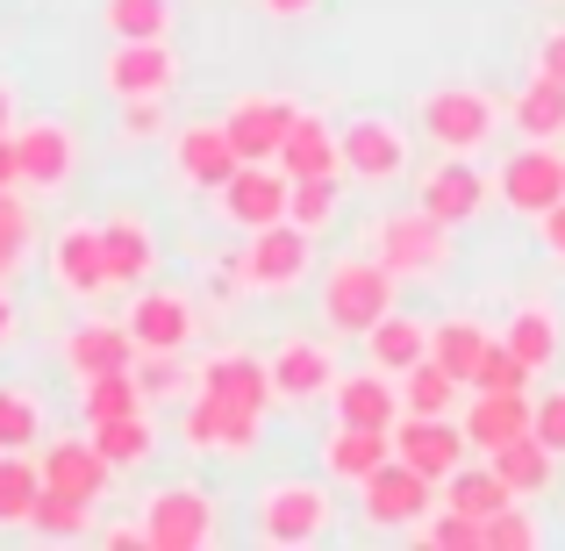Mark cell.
<instances>
[{
  "label": "cell",
  "instance_id": "1",
  "mask_svg": "<svg viewBox=\"0 0 565 551\" xmlns=\"http://www.w3.org/2000/svg\"><path fill=\"white\" fill-rule=\"evenodd\" d=\"M394 287H401V279L386 273L373 251H365V258H337L330 273H322V294H316V301H322V330L359 337V345H365V330L394 308Z\"/></svg>",
  "mask_w": 565,
  "mask_h": 551
},
{
  "label": "cell",
  "instance_id": "2",
  "mask_svg": "<svg viewBox=\"0 0 565 551\" xmlns=\"http://www.w3.org/2000/svg\"><path fill=\"white\" fill-rule=\"evenodd\" d=\"M451 222H437L429 208H394L373 222V258L394 279H444L451 273Z\"/></svg>",
  "mask_w": 565,
  "mask_h": 551
},
{
  "label": "cell",
  "instance_id": "3",
  "mask_svg": "<svg viewBox=\"0 0 565 551\" xmlns=\"http://www.w3.org/2000/svg\"><path fill=\"white\" fill-rule=\"evenodd\" d=\"M308 273H316V230H301L294 215L250 230L244 258H236V279H244L250 294H301Z\"/></svg>",
  "mask_w": 565,
  "mask_h": 551
},
{
  "label": "cell",
  "instance_id": "4",
  "mask_svg": "<svg viewBox=\"0 0 565 551\" xmlns=\"http://www.w3.org/2000/svg\"><path fill=\"white\" fill-rule=\"evenodd\" d=\"M415 115H423V137L451 158H480L501 129V100L480 94V86H429Z\"/></svg>",
  "mask_w": 565,
  "mask_h": 551
},
{
  "label": "cell",
  "instance_id": "5",
  "mask_svg": "<svg viewBox=\"0 0 565 551\" xmlns=\"http://www.w3.org/2000/svg\"><path fill=\"white\" fill-rule=\"evenodd\" d=\"M330 516H337V501L322 480H273L250 501V523H258L265 544H322L330 538Z\"/></svg>",
  "mask_w": 565,
  "mask_h": 551
},
{
  "label": "cell",
  "instance_id": "6",
  "mask_svg": "<svg viewBox=\"0 0 565 551\" xmlns=\"http://www.w3.org/2000/svg\"><path fill=\"white\" fill-rule=\"evenodd\" d=\"M437 509V480H423L415 466H401V458H386L373 480H359V523L380 530V538H394V530H423V516Z\"/></svg>",
  "mask_w": 565,
  "mask_h": 551
},
{
  "label": "cell",
  "instance_id": "7",
  "mask_svg": "<svg viewBox=\"0 0 565 551\" xmlns=\"http://www.w3.org/2000/svg\"><path fill=\"white\" fill-rule=\"evenodd\" d=\"M143 538L151 551H207L215 544V495L193 480H172L143 501Z\"/></svg>",
  "mask_w": 565,
  "mask_h": 551
},
{
  "label": "cell",
  "instance_id": "8",
  "mask_svg": "<svg viewBox=\"0 0 565 551\" xmlns=\"http://www.w3.org/2000/svg\"><path fill=\"white\" fill-rule=\"evenodd\" d=\"M180 437H186V452L250 458V452L265 444V409H236V401H215V394H186Z\"/></svg>",
  "mask_w": 565,
  "mask_h": 551
},
{
  "label": "cell",
  "instance_id": "9",
  "mask_svg": "<svg viewBox=\"0 0 565 551\" xmlns=\"http://www.w3.org/2000/svg\"><path fill=\"white\" fill-rule=\"evenodd\" d=\"M14 158H22V193H65L79 172V129L57 115H29L14 123Z\"/></svg>",
  "mask_w": 565,
  "mask_h": 551
},
{
  "label": "cell",
  "instance_id": "10",
  "mask_svg": "<svg viewBox=\"0 0 565 551\" xmlns=\"http://www.w3.org/2000/svg\"><path fill=\"white\" fill-rule=\"evenodd\" d=\"M287 201H294V180H287V166H273V158H265V166H236L230 180L215 187V215L230 222V230H265V222H279L287 215Z\"/></svg>",
  "mask_w": 565,
  "mask_h": 551
},
{
  "label": "cell",
  "instance_id": "11",
  "mask_svg": "<svg viewBox=\"0 0 565 551\" xmlns=\"http://www.w3.org/2000/svg\"><path fill=\"white\" fill-rule=\"evenodd\" d=\"M501 201L515 208V215H552V208L565 201V151H552V144H515V158H501Z\"/></svg>",
  "mask_w": 565,
  "mask_h": 551
},
{
  "label": "cell",
  "instance_id": "12",
  "mask_svg": "<svg viewBox=\"0 0 565 551\" xmlns=\"http://www.w3.org/2000/svg\"><path fill=\"white\" fill-rule=\"evenodd\" d=\"M172 80H180V51L166 36H137V43H115L108 65H100V86L115 100H166Z\"/></svg>",
  "mask_w": 565,
  "mask_h": 551
},
{
  "label": "cell",
  "instance_id": "13",
  "mask_svg": "<svg viewBox=\"0 0 565 551\" xmlns=\"http://www.w3.org/2000/svg\"><path fill=\"white\" fill-rule=\"evenodd\" d=\"M466 423H458V415H401L394 423V458L401 466H415L423 473V480H451L458 466H466Z\"/></svg>",
  "mask_w": 565,
  "mask_h": 551
},
{
  "label": "cell",
  "instance_id": "14",
  "mask_svg": "<svg viewBox=\"0 0 565 551\" xmlns=\"http://www.w3.org/2000/svg\"><path fill=\"white\" fill-rule=\"evenodd\" d=\"M294 123H301V108H294L287 94H236L230 115H222V129H230V144H236V158H250V166H265V158L279 166V144H287Z\"/></svg>",
  "mask_w": 565,
  "mask_h": 551
},
{
  "label": "cell",
  "instance_id": "15",
  "mask_svg": "<svg viewBox=\"0 0 565 551\" xmlns=\"http://www.w3.org/2000/svg\"><path fill=\"white\" fill-rule=\"evenodd\" d=\"M51 265V287L72 294V301H100L108 294V258H100V222H65L43 251Z\"/></svg>",
  "mask_w": 565,
  "mask_h": 551
},
{
  "label": "cell",
  "instance_id": "16",
  "mask_svg": "<svg viewBox=\"0 0 565 551\" xmlns=\"http://www.w3.org/2000/svg\"><path fill=\"white\" fill-rule=\"evenodd\" d=\"M265 365H273V401H287V409H308L337 386V359L322 337H279Z\"/></svg>",
  "mask_w": 565,
  "mask_h": 551
},
{
  "label": "cell",
  "instance_id": "17",
  "mask_svg": "<svg viewBox=\"0 0 565 551\" xmlns=\"http://www.w3.org/2000/svg\"><path fill=\"white\" fill-rule=\"evenodd\" d=\"M129 337H137V351H186L193 330H201V308H193V294L180 287H137V301H129Z\"/></svg>",
  "mask_w": 565,
  "mask_h": 551
},
{
  "label": "cell",
  "instance_id": "18",
  "mask_svg": "<svg viewBox=\"0 0 565 551\" xmlns=\"http://www.w3.org/2000/svg\"><path fill=\"white\" fill-rule=\"evenodd\" d=\"M344 172L365 187H386L408 172V129L386 115H351L344 123Z\"/></svg>",
  "mask_w": 565,
  "mask_h": 551
},
{
  "label": "cell",
  "instance_id": "19",
  "mask_svg": "<svg viewBox=\"0 0 565 551\" xmlns=\"http://www.w3.org/2000/svg\"><path fill=\"white\" fill-rule=\"evenodd\" d=\"M193 394H215V401H236V409H273V365L244 345H222L193 365Z\"/></svg>",
  "mask_w": 565,
  "mask_h": 551
},
{
  "label": "cell",
  "instance_id": "20",
  "mask_svg": "<svg viewBox=\"0 0 565 551\" xmlns=\"http://www.w3.org/2000/svg\"><path fill=\"white\" fill-rule=\"evenodd\" d=\"M100 258H108V287H151L158 230L137 208H115V215H100Z\"/></svg>",
  "mask_w": 565,
  "mask_h": 551
},
{
  "label": "cell",
  "instance_id": "21",
  "mask_svg": "<svg viewBox=\"0 0 565 551\" xmlns=\"http://www.w3.org/2000/svg\"><path fill=\"white\" fill-rule=\"evenodd\" d=\"M487 172L472 166V158H451L444 151V166L423 172V193H415V208H429L437 222H451V230H466L472 215H487Z\"/></svg>",
  "mask_w": 565,
  "mask_h": 551
},
{
  "label": "cell",
  "instance_id": "22",
  "mask_svg": "<svg viewBox=\"0 0 565 551\" xmlns=\"http://www.w3.org/2000/svg\"><path fill=\"white\" fill-rule=\"evenodd\" d=\"M236 166H244V158H236V144H230L222 123H180V137H172V180L180 187L215 193Z\"/></svg>",
  "mask_w": 565,
  "mask_h": 551
},
{
  "label": "cell",
  "instance_id": "23",
  "mask_svg": "<svg viewBox=\"0 0 565 551\" xmlns=\"http://www.w3.org/2000/svg\"><path fill=\"white\" fill-rule=\"evenodd\" d=\"M57 359H65L72 380H94V372H122V365H137V337H129V322L86 316L79 330H65Z\"/></svg>",
  "mask_w": 565,
  "mask_h": 551
},
{
  "label": "cell",
  "instance_id": "24",
  "mask_svg": "<svg viewBox=\"0 0 565 551\" xmlns=\"http://www.w3.org/2000/svg\"><path fill=\"white\" fill-rule=\"evenodd\" d=\"M36 466H43V487H65L79 501H100L115 480V466L100 458L94 437H57V444H36Z\"/></svg>",
  "mask_w": 565,
  "mask_h": 551
},
{
  "label": "cell",
  "instance_id": "25",
  "mask_svg": "<svg viewBox=\"0 0 565 551\" xmlns=\"http://www.w3.org/2000/svg\"><path fill=\"white\" fill-rule=\"evenodd\" d=\"M330 409H337V423L394 430V423H401V386H394V372H380V365H365V372H337Z\"/></svg>",
  "mask_w": 565,
  "mask_h": 551
},
{
  "label": "cell",
  "instance_id": "26",
  "mask_svg": "<svg viewBox=\"0 0 565 551\" xmlns=\"http://www.w3.org/2000/svg\"><path fill=\"white\" fill-rule=\"evenodd\" d=\"M394 458V430H359V423H330V437H322V473H330L337 487H359L373 480V473Z\"/></svg>",
  "mask_w": 565,
  "mask_h": 551
},
{
  "label": "cell",
  "instance_id": "27",
  "mask_svg": "<svg viewBox=\"0 0 565 551\" xmlns=\"http://www.w3.org/2000/svg\"><path fill=\"white\" fill-rule=\"evenodd\" d=\"M279 166H287V180H322V172H344V129L301 108V123H294L287 144H279Z\"/></svg>",
  "mask_w": 565,
  "mask_h": 551
},
{
  "label": "cell",
  "instance_id": "28",
  "mask_svg": "<svg viewBox=\"0 0 565 551\" xmlns=\"http://www.w3.org/2000/svg\"><path fill=\"white\" fill-rule=\"evenodd\" d=\"M501 345H509L530 372H552V365H558V351H565V322H558V308H552V301H523V308L509 316V330H501Z\"/></svg>",
  "mask_w": 565,
  "mask_h": 551
},
{
  "label": "cell",
  "instance_id": "29",
  "mask_svg": "<svg viewBox=\"0 0 565 551\" xmlns=\"http://www.w3.org/2000/svg\"><path fill=\"white\" fill-rule=\"evenodd\" d=\"M429 359V322L423 316H401V308H386V316L365 330V365H380V372H408V365H423Z\"/></svg>",
  "mask_w": 565,
  "mask_h": 551
},
{
  "label": "cell",
  "instance_id": "30",
  "mask_svg": "<svg viewBox=\"0 0 565 551\" xmlns=\"http://www.w3.org/2000/svg\"><path fill=\"white\" fill-rule=\"evenodd\" d=\"M458 423H466L472 452H494V444H509V437L530 430V394H487V386H472V401H466Z\"/></svg>",
  "mask_w": 565,
  "mask_h": 551
},
{
  "label": "cell",
  "instance_id": "31",
  "mask_svg": "<svg viewBox=\"0 0 565 551\" xmlns=\"http://www.w3.org/2000/svg\"><path fill=\"white\" fill-rule=\"evenodd\" d=\"M487 466L509 480V495H523V501H537L544 487H552V473H558V452L537 437V430H523V437H509V444H494L487 452Z\"/></svg>",
  "mask_w": 565,
  "mask_h": 551
},
{
  "label": "cell",
  "instance_id": "32",
  "mask_svg": "<svg viewBox=\"0 0 565 551\" xmlns=\"http://www.w3.org/2000/svg\"><path fill=\"white\" fill-rule=\"evenodd\" d=\"M494 345H501V337L487 330L480 316H444V322H429V359L451 365L466 386L480 380V365H487V351H494Z\"/></svg>",
  "mask_w": 565,
  "mask_h": 551
},
{
  "label": "cell",
  "instance_id": "33",
  "mask_svg": "<svg viewBox=\"0 0 565 551\" xmlns=\"http://www.w3.org/2000/svg\"><path fill=\"white\" fill-rule=\"evenodd\" d=\"M509 129L530 144H558L565 137V86L552 80V72H530L523 94L509 100Z\"/></svg>",
  "mask_w": 565,
  "mask_h": 551
},
{
  "label": "cell",
  "instance_id": "34",
  "mask_svg": "<svg viewBox=\"0 0 565 551\" xmlns=\"http://www.w3.org/2000/svg\"><path fill=\"white\" fill-rule=\"evenodd\" d=\"M86 437L100 444V458H108L115 473H143L158 458V430H151V415H143V409L108 415V423H86Z\"/></svg>",
  "mask_w": 565,
  "mask_h": 551
},
{
  "label": "cell",
  "instance_id": "35",
  "mask_svg": "<svg viewBox=\"0 0 565 551\" xmlns=\"http://www.w3.org/2000/svg\"><path fill=\"white\" fill-rule=\"evenodd\" d=\"M458 401H466V380H458L451 365L423 359V365L401 372V415H451Z\"/></svg>",
  "mask_w": 565,
  "mask_h": 551
},
{
  "label": "cell",
  "instance_id": "36",
  "mask_svg": "<svg viewBox=\"0 0 565 551\" xmlns=\"http://www.w3.org/2000/svg\"><path fill=\"white\" fill-rule=\"evenodd\" d=\"M43 495V466L36 452H0V530H29Z\"/></svg>",
  "mask_w": 565,
  "mask_h": 551
},
{
  "label": "cell",
  "instance_id": "37",
  "mask_svg": "<svg viewBox=\"0 0 565 551\" xmlns=\"http://www.w3.org/2000/svg\"><path fill=\"white\" fill-rule=\"evenodd\" d=\"M36 251V208L22 187H0V287H14V273Z\"/></svg>",
  "mask_w": 565,
  "mask_h": 551
},
{
  "label": "cell",
  "instance_id": "38",
  "mask_svg": "<svg viewBox=\"0 0 565 551\" xmlns=\"http://www.w3.org/2000/svg\"><path fill=\"white\" fill-rule=\"evenodd\" d=\"M437 495L444 501H451V509H466V516H480V523H487V516H494V509H509V480H501V473L494 466H472V458H466V466H458L451 473V480H444L437 487Z\"/></svg>",
  "mask_w": 565,
  "mask_h": 551
},
{
  "label": "cell",
  "instance_id": "39",
  "mask_svg": "<svg viewBox=\"0 0 565 551\" xmlns=\"http://www.w3.org/2000/svg\"><path fill=\"white\" fill-rule=\"evenodd\" d=\"M29 530H36V538H51V544H79L86 530H94V501L65 495V487H43V495H36V516H29Z\"/></svg>",
  "mask_w": 565,
  "mask_h": 551
},
{
  "label": "cell",
  "instance_id": "40",
  "mask_svg": "<svg viewBox=\"0 0 565 551\" xmlns=\"http://www.w3.org/2000/svg\"><path fill=\"white\" fill-rule=\"evenodd\" d=\"M100 29H108L115 43L166 36L172 29V0H100Z\"/></svg>",
  "mask_w": 565,
  "mask_h": 551
},
{
  "label": "cell",
  "instance_id": "41",
  "mask_svg": "<svg viewBox=\"0 0 565 551\" xmlns=\"http://www.w3.org/2000/svg\"><path fill=\"white\" fill-rule=\"evenodd\" d=\"M79 409H86V423H108V415H129V409H143V386H137V372H94V380H79Z\"/></svg>",
  "mask_w": 565,
  "mask_h": 551
},
{
  "label": "cell",
  "instance_id": "42",
  "mask_svg": "<svg viewBox=\"0 0 565 551\" xmlns=\"http://www.w3.org/2000/svg\"><path fill=\"white\" fill-rule=\"evenodd\" d=\"M43 444V401L29 386H0V452H36Z\"/></svg>",
  "mask_w": 565,
  "mask_h": 551
},
{
  "label": "cell",
  "instance_id": "43",
  "mask_svg": "<svg viewBox=\"0 0 565 551\" xmlns=\"http://www.w3.org/2000/svg\"><path fill=\"white\" fill-rule=\"evenodd\" d=\"M137 386H143V401H180L193 394V372H186V351H137Z\"/></svg>",
  "mask_w": 565,
  "mask_h": 551
},
{
  "label": "cell",
  "instance_id": "44",
  "mask_svg": "<svg viewBox=\"0 0 565 551\" xmlns=\"http://www.w3.org/2000/svg\"><path fill=\"white\" fill-rule=\"evenodd\" d=\"M423 544H437V551H487L480 538V516H466V509H451V501L437 495V509L423 516V530H415Z\"/></svg>",
  "mask_w": 565,
  "mask_h": 551
},
{
  "label": "cell",
  "instance_id": "45",
  "mask_svg": "<svg viewBox=\"0 0 565 551\" xmlns=\"http://www.w3.org/2000/svg\"><path fill=\"white\" fill-rule=\"evenodd\" d=\"M480 538H487V551H537L544 530H537V516H530V501L515 495L509 509H494V516L480 523Z\"/></svg>",
  "mask_w": 565,
  "mask_h": 551
},
{
  "label": "cell",
  "instance_id": "46",
  "mask_svg": "<svg viewBox=\"0 0 565 551\" xmlns=\"http://www.w3.org/2000/svg\"><path fill=\"white\" fill-rule=\"evenodd\" d=\"M337 187H344V172H322V180H294V201H287V215L301 222V230H330L337 222Z\"/></svg>",
  "mask_w": 565,
  "mask_h": 551
},
{
  "label": "cell",
  "instance_id": "47",
  "mask_svg": "<svg viewBox=\"0 0 565 551\" xmlns=\"http://www.w3.org/2000/svg\"><path fill=\"white\" fill-rule=\"evenodd\" d=\"M530 380H537V372H530L523 359H515L509 345H494V351H487V365H480V380H472V386H487V394H530Z\"/></svg>",
  "mask_w": 565,
  "mask_h": 551
},
{
  "label": "cell",
  "instance_id": "48",
  "mask_svg": "<svg viewBox=\"0 0 565 551\" xmlns=\"http://www.w3.org/2000/svg\"><path fill=\"white\" fill-rule=\"evenodd\" d=\"M115 129H122L129 144H158L166 137V100H115Z\"/></svg>",
  "mask_w": 565,
  "mask_h": 551
},
{
  "label": "cell",
  "instance_id": "49",
  "mask_svg": "<svg viewBox=\"0 0 565 551\" xmlns=\"http://www.w3.org/2000/svg\"><path fill=\"white\" fill-rule=\"evenodd\" d=\"M530 430H537V437L565 458V386H544V394H530Z\"/></svg>",
  "mask_w": 565,
  "mask_h": 551
},
{
  "label": "cell",
  "instance_id": "50",
  "mask_svg": "<svg viewBox=\"0 0 565 551\" xmlns=\"http://www.w3.org/2000/svg\"><path fill=\"white\" fill-rule=\"evenodd\" d=\"M537 72H552V80L565 86V22H558V29H544V43H537Z\"/></svg>",
  "mask_w": 565,
  "mask_h": 551
},
{
  "label": "cell",
  "instance_id": "51",
  "mask_svg": "<svg viewBox=\"0 0 565 551\" xmlns=\"http://www.w3.org/2000/svg\"><path fill=\"white\" fill-rule=\"evenodd\" d=\"M537 236H544V251H552V258L565 265V201L552 208V215H537Z\"/></svg>",
  "mask_w": 565,
  "mask_h": 551
},
{
  "label": "cell",
  "instance_id": "52",
  "mask_svg": "<svg viewBox=\"0 0 565 551\" xmlns=\"http://www.w3.org/2000/svg\"><path fill=\"white\" fill-rule=\"evenodd\" d=\"M100 544H108V551H151L143 523H115V530H100Z\"/></svg>",
  "mask_w": 565,
  "mask_h": 551
},
{
  "label": "cell",
  "instance_id": "53",
  "mask_svg": "<svg viewBox=\"0 0 565 551\" xmlns=\"http://www.w3.org/2000/svg\"><path fill=\"white\" fill-rule=\"evenodd\" d=\"M265 14H273V22H301V14H316L322 0H258Z\"/></svg>",
  "mask_w": 565,
  "mask_h": 551
},
{
  "label": "cell",
  "instance_id": "54",
  "mask_svg": "<svg viewBox=\"0 0 565 551\" xmlns=\"http://www.w3.org/2000/svg\"><path fill=\"white\" fill-rule=\"evenodd\" d=\"M0 187H22V158H14V137H0Z\"/></svg>",
  "mask_w": 565,
  "mask_h": 551
},
{
  "label": "cell",
  "instance_id": "55",
  "mask_svg": "<svg viewBox=\"0 0 565 551\" xmlns=\"http://www.w3.org/2000/svg\"><path fill=\"white\" fill-rule=\"evenodd\" d=\"M14 345V287H0V351Z\"/></svg>",
  "mask_w": 565,
  "mask_h": 551
},
{
  "label": "cell",
  "instance_id": "56",
  "mask_svg": "<svg viewBox=\"0 0 565 551\" xmlns=\"http://www.w3.org/2000/svg\"><path fill=\"white\" fill-rule=\"evenodd\" d=\"M0 137H14V86L0 80Z\"/></svg>",
  "mask_w": 565,
  "mask_h": 551
}]
</instances>
